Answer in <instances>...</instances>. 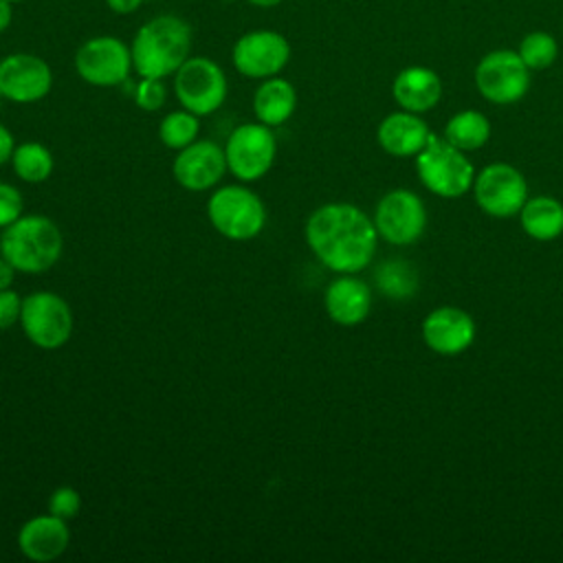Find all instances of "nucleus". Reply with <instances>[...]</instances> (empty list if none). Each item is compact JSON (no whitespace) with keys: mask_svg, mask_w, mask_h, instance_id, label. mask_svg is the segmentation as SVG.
<instances>
[{"mask_svg":"<svg viewBox=\"0 0 563 563\" xmlns=\"http://www.w3.org/2000/svg\"><path fill=\"white\" fill-rule=\"evenodd\" d=\"M376 227L367 213L347 202H328L306 222V242L314 257L334 273H358L376 253Z\"/></svg>","mask_w":563,"mask_h":563,"instance_id":"obj_1","label":"nucleus"},{"mask_svg":"<svg viewBox=\"0 0 563 563\" xmlns=\"http://www.w3.org/2000/svg\"><path fill=\"white\" fill-rule=\"evenodd\" d=\"M194 31L189 22L174 13H161L143 22L130 44L132 66L139 77L165 79L191 55Z\"/></svg>","mask_w":563,"mask_h":563,"instance_id":"obj_2","label":"nucleus"},{"mask_svg":"<svg viewBox=\"0 0 563 563\" xmlns=\"http://www.w3.org/2000/svg\"><path fill=\"white\" fill-rule=\"evenodd\" d=\"M62 251V231L46 216H20L0 235V255L20 273L37 275L53 268Z\"/></svg>","mask_w":563,"mask_h":563,"instance_id":"obj_3","label":"nucleus"},{"mask_svg":"<svg viewBox=\"0 0 563 563\" xmlns=\"http://www.w3.org/2000/svg\"><path fill=\"white\" fill-rule=\"evenodd\" d=\"M416 172L420 183L440 198H460L475 180V169L464 152L433 132L416 154Z\"/></svg>","mask_w":563,"mask_h":563,"instance_id":"obj_4","label":"nucleus"},{"mask_svg":"<svg viewBox=\"0 0 563 563\" xmlns=\"http://www.w3.org/2000/svg\"><path fill=\"white\" fill-rule=\"evenodd\" d=\"M207 216L220 235L238 242L260 235L266 224L264 202L255 191L242 185L216 189L207 200Z\"/></svg>","mask_w":563,"mask_h":563,"instance_id":"obj_5","label":"nucleus"},{"mask_svg":"<svg viewBox=\"0 0 563 563\" xmlns=\"http://www.w3.org/2000/svg\"><path fill=\"white\" fill-rule=\"evenodd\" d=\"M229 81L222 66L205 55H189L174 73V95L178 103L198 114H213L227 99Z\"/></svg>","mask_w":563,"mask_h":563,"instance_id":"obj_6","label":"nucleus"},{"mask_svg":"<svg viewBox=\"0 0 563 563\" xmlns=\"http://www.w3.org/2000/svg\"><path fill=\"white\" fill-rule=\"evenodd\" d=\"M75 70L79 79L97 88L125 84L134 70L130 44L114 35H92L75 51Z\"/></svg>","mask_w":563,"mask_h":563,"instance_id":"obj_7","label":"nucleus"},{"mask_svg":"<svg viewBox=\"0 0 563 563\" xmlns=\"http://www.w3.org/2000/svg\"><path fill=\"white\" fill-rule=\"evenodd\" d=\"M20 323L24 336L42 350H57L73 334L70 306L51 290H35L22 299Z\"/></svg>","mask_w":563,"mask_h":563,"instance_id":"obj_8","label":"nucleus"},{"mask_svg":"<svg viewBox=\"0 0 563 563\" xmlns=\"http://www.w3.org/2000/svg\"><path fill=\"white\" fill-rule=\"evenodd\" d=\"M475 88L495 106L517 103L530 88V68L517 51L495 48L477 62Z\"/></svg>","mask_w":563,"mask_h":563,"instance_id":"obj_9","label":"nucleus"},{"mask_svg":"<svg viewBox=\"0 0 563 563\" xmlns=\"http://www.w3.org/2000/svg\"><path fill=\"white\" fill-rule=\"evenodd\" d=\"M277 141L271 125L264 123H242L238 125L224 145L229 172L244 183L260 180L266 176L275 163Z\"/></svg>","mask_w":563,"mask_h":563,"instance_id":"obj_10","label":"nucleus"},{"mask_svg":"<svg viewBox=\"0 0 563 563\" xmlns=\"http://www.w3.org/2000/svg\"><path fill=\"white\" fill-rule=\"evenodd\" d=\"M292 48L284 33L275 29H253L242 33L233 48L235 70L249 79H268L279 75L290 62Z\"/></svg>","mask_w":563,"mask_h":563,"instance_id":"obj_11","label":"nucleus"},{"mask_svg":"<svg viewBox=\"0 0 563 563\" xmlns=\"http://www.w3.org/2000/svg\"><path fill=\"white\" fill-rule=\"evenodd\" d=\"M475 202L493 218H510L521 211L528 200V183L523 174L508 163L486 165L473 180Z\"/></svg>","mask_w":563,"mask_h":563,"instance_id":"obj_12","label":"nucleus"},{"mask_svg":"<svg viewBox=\"0 0 563 563\" xmlns=\"http://www.w3.org/2000/svg\"><path fill=\"white\" fill-rule=\"evenodd\" d=\"M374 227L376 233L389 244H411L427 227L424 202L409 189H391L376 205Z\"/></svg>","mask_w":563,"mask_h":563,"instance_id":"obj_13","label":"nucleus"},{"mask_svg":"<svg viewBox=\"0 0 563 563\" xmlns=\"http://www.w3.org/2000/svg\"><path fill=\"white\" fill-rule=\"evenodd\" d=\"M53 88L48 62L33 53H11L0 59V97L11 103H35Z\"/></svg>","mask_w":563,"mask_h":563,"instance_id":"obj_14","label":"nucleus"},{"mask_svg":"<svg viewBox=\"0 0 563 563\" xmlns=\"http://www.w3.org/2000/svg\"><path fill=\"white\" fill-rule=\"evenodd\" d=\"M224 147L213 141H194L187 147L178 150L172 172L180 187L189 191H205L220 183L227 172Z\"/></svg>","mask_w":563,"mask_h":563,"instance_id":"obj_15","label":"nucleus"},{"mask_svg":"<svg viewBox=\"0 0 563 563\" xmlns=\"http://www.w3.org/2000/svg\"><path fill=\"white\" fill-rule=\"evenodd\" d=\"M422 339L429 350L442 356H455L475 341V321L455 306H440L422 321Z\"/></svg>","mask_w":563,"mask_h":563,"instance_id":"obj_16","label":"nucleus"},{"mask_svg":"<svg viewBox=\"0 0 563 563\" xmlns=\"http://www.w3.org/2000/svg\"><path fill=\"white\" fill-rule=\"evenodd\" d=\"M68 543H70V532H68L66 519L51 512L29 519L18 532L20 552L35 563L55 561L66 552Z\"/></svg>","mask_w":563,"mask_h":563,"instance_id":"obj_17","label":"nucleus"},{"mask_svg":"<svg viewBox=\"0 0 563 563\" xmlns=\"http://www.w3.org/2000/svg\"><path fill=\"white\" fill-rule=\"evenodd\" d=\"M323 306L334 323L356 325L369 314L372 290L363 279L354 277V273H341V277L332 279L325 288Z\"/></svg>","mask_w":563,"mask_h":563,"instance_id":"obj_18","label":"nucleus"},{"mask_svg":"<svg viewBox=\"0 0 563 563\" xmlns=\"http://www.w3.org/2000/svg\"><path fill=\"white\" fill-rule=\"evenodd\" d=\"M391 95L402 110L422 114L442 99V79L427 66H407L394 77Z\"/></svg>","mask_w":563,"mask_h":563,"instance_id":"obj_19","label":"nucleus"},{"mask_svg":"<svg viewBox=\"0 0 563 563\" xmlns=\"http://www.w3.org/2000/svg\"><path fill=\"white\" fill-rule=\"evenodd\" d=\"M431 130L427 123L409 110L387 114L376 130L378 145L391 156H416L429 141Z\"/></svg>","mask_w":563,"mask_h":563,"instance_id":"obj_20","label":"nucleus"},{"mask_svg":"<svg viewBox=\"0 0 563 563\" xmlns=\"http://www.w3.org/2000/svg\"><path fill=\"white\" fill-rule=\"evenodd\" d=\"M295 108H297V90L288 79L279 75L262 79L253 92V112H255V119L264 125L277 128L286 123L292 117Z\"/></svg>","mask_w":563,"mask_h":563,"instance_id":"obj_21","label":"nucleus"},{"mask_svg":"<svg viewBox=\"0 0 563 563\" xmlns=\"http://www.w3.org/2000/svg\"><path fill=\"white\" fill-rule=\"evenodd\" d=\"M519 220L530 238L539 242L554 240L563 233V205L550 196L528 198L519 211Z\"/></svg>","mask_w":563,"mask_h":563,"instance_id":"obj_22","label":"nucleus"},{"mask_svg":"<svg viewBox=\"0 0 563 563\" xmlns=\"http://www.w3.org/2000/svg\"><path fill=\"white\" fill-rule=\"evenodd\" d=\"M444 139L462 152L479 150L490 139V121L479 110L455 112L444 125Z\"/></svg>","mask_w":563,"mask_h":563,"instance_id":"obj_23","label":"nucleus"},{"mask_svg":"<svg viewBox=\"0 0 563 563\" xmlns=\"http://www.w3.org/2000/svg\"><path fill=\"white\" fill-rule=\"evenodd\" d=\"M11 165L18 178L24 183H44L53 172V154L37 141H26L15 145L11 154Z\"/></svg>","mask_w":563,"mask_h":563,"instance_id":"obj_24","label":"nucleus"},{"mask_svg":"<svg viewBox=\"0 0 563 563\" xmlns=\"http://www.w3.org/2000/svg\"><path fill=\"white\" fill-rule=\"evenodd\" d=\"M376 286L383 295L391 299H409L418 290V275L413 266L405 260L383 262L374 273Z\"/></svg>","mask_w":563,"mask_h":563,"instance_id":"obj_25","label":"nucleus"},{"mask_svg":"<svg viewBox=\"0 0 563 563\" xmlns=\"http://www.w3.org/2000/svg\"><path fill=\"white\" fill-rule=\"evenodd\" d=\"M200 134L198 114L180 108L167 112L158 123V139L169 150H183L194 143Z\"/></svg>","mask_w":563,"mask_h":563,"instance_id":"obj_26","label":"nucleus"},{"mask_svg":"<svg viewBox=\"0 0 563 563\" xmlns=\"http://www.w3.org/2000/svg\"><path fill=\"white\" fill-rule=\"evenodd\" d=\"M517 53L530 70H545L559 57V42L548 31H530L521 37Z\"/></svg>","mask_w":563,"mask_h":563,"instance_id":"obj_27","label":"nucleus"},{"mask_svg":"<svg viewBox=\"0 0 563 563\" xmlns=\"http://www.w3.org/2000/svg\"><path fill=\"white\" fill-rule=\"evenodd\" d=\"M132 99L134 103L145 110V112H156L165 106L167 101V88L163 84V79H154V77H141L134 88H132Z\"/></svg>","mask_w":563,"mask_h":563,"instance_id":"obj_28","label":"nucleus"},{"mask_svg":"<svg viewBox=\"0 0 563 563\" xmlns=\"http://www.w3.org/2000/svg\"><path fill=\"white\" fill-rule=\"evenodd\" d=\"M81 497L73 486H59L48 497V512L57 515L62 519H70L79 512Z\"/></svg>","mask_w":563,"mask_h":563,"instance_id":"obj_29","label":"nucleus"},{"mask_svg":"<svg viewBox=\"0 0 563 563\" xmlns=\"http://www.w3.org/2000/svg\"><path fill=\"white\" fill-rule=\"evenodd\" d=\"M22 211H24L22 194L9 183H0V229L15 222L22 216Z\"/></svg>","mask_w":563,"mask_h":563,"instance_id":"obj_30","label":"nucleus"},{"mask_svg":"<svg viewBox=\"0 0 563 563\" xmlns=\"http://www.w3.org/2000/svg\"><path fill=\"white\" fill-rule=\"evenodd\" d=\"M20 312H22V297L11 288L0 290V330H7L15 321H20Z\"/></svg>","mask_w":563,"mask_h":563,"instance_id":"obj_31","label":"nucleus"},{"mask_svg":"<svg viewBox=\"0 0 563 563\" xmlns=\"http://www.w3.org/2000/svg\"><path fill=\"white\" fill-rule=\"evenodd\" d=\"M145 0H106V7L117 15H130L141 9Z\"/></svg>","mask_w":563,"mask_h":563,"instance_id":"obj_32","label":"nucleus"},{"mask_svg":"<svg viewBox=\"0 0 563 563\" xmlns=\"http://www.w3.org/2000/svg\"><path fill=\"white\" fill-rule=\"evenodd\" d=\"M15 150V139L9 132V128H4L0 123V165H4L7 161H11V154Z\"/></svg>","mask_w":563,"mask_h":563,"instance_id":"obj_33","label":"nucleus"},{"mask_svg":"<svg viewBox=\"0 0 563 563\" xmlns=\"http://www.w3.org/2000/svg\"><path fill=\"white\" fill-rule=\"evenodd\" d=\"M13 22V2L0 0V35L11 26Z\"/></svg>","mask_w":563,"mask_h":563,"instance_id":"obj_34","label":"nucleus"},{"mask_svg":"<svg viewBox=\"0 0 563 563\" xmlns=\"http://www.w3.org/2000/svg\"><path fill=\"white\" fill-rule=\"evenodd\" d=\"M13 275H15V268L0 255V290H4V288L11 286Z\"/></svg>","mask_w":563,"mask_h":563,"instance_id":"obj_35","label":"nucleus"},{"mask_svg":"<svg viewBox=\"0 0 563 563\" xmlns=\"http://www.w3.org/2000/svg\"><path fill=\"white\" fill-rule=\"evenodd\" d=\"M244 2H249V4L255 7V9H275V7H279L284 0H244Z\"/></svg>","mask_w":563,"mask_h":563,"instance_id":"obj_36","label":"nucleus"},{"mask_svg":"<svg viewBox=\"0 0 563 563\" xmlns=\"http://www.w3.org/2000/svg\"><path fill=\"white\" fill-rule=\"evenodd\" d=\"M9 2H13V4H15V2H24V0H9Z\"/></svg>","mask_w":563,"mask_h":563,"instance_id":"obj_37","label":"nucleus"}]
</instances>
